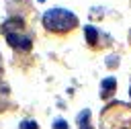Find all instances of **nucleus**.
Masks as SVG:
<instances>
[{
    "label": "nucleus",
    "instance_id": "nucleus-7",
    "mask_svg": "<svg viewBox=\"0 0 131 129\" xmlns=\"http://www.w3.org/2000/svg\"><path fill=\"white\" fill-rule=\"evenodd\" d=\"M84 33H86L88 45H96V41H98V31H96L92 25H88V27H84Z\"/></svg>",
    "mask_w": 131,
    "mask_h": 129
},
{
    "label": "nucleus",
    "instance_id": "nucleus-9",
    "mask_svg": "<svg viewBox=\"0 0 131 129\" xmlns=\"http://www.w3.org/2000/svg\"><path fill=\"white\" fill-rule=\"evenodd\" d=\"M53 129H68V123H66L63 119H55V123H53Z\"/></svg>",
    "mask_w": 131,
    "mask_h": 129
},
{
    "label": "nucleus",
    "instance_id": "nucleus-4",
    "mask_svg": "<svg viewBox=\"0 0 131 129\" xmlns=\"http://www.w3.org/2000/svg\"><path fill=\"white\" fill-rule=\"evenodd\" d=\"M23 29H25V20H23L20 16H12V18H8V20L2 23L4 35H6V33H14V31H23Z\"/></svg>",
    "mask_w": 131,
    "mask_h": 129
},
{
    "label": "nucleus",
    "instance_id": "nucleus-11",
    "mask_svg": "<svg viewBox=\"0 0 131 129\" xmlns=\"http://www.w3.org/2000/svg\"><path fill=\"white\" fill-rule=\"evenodd\" d=\"M129 41H131V33H129Z\"/></svg>",
    "mask_w": 131,
    "mask_h": 129
},
{
    "label": "nucleus",
    "instance_id": "nucleus-3",
    "mask_svg": "<svg viewBox=\"0 0 131 129\" xmlns=\"http://www.w3.org/2000/svg\"><path fill=\"white\" fill-rule=\"evenodd\" d=\"M6 43L18 51H29L33 47V39L29 35H20V33H6Z\"/></svg>",
    "mask_w": 131,
    "mask_h": 129
},
{
    "label": "nucleus",
    "instance_id": "nucleus-5",
    "mask_svg": "<svg viewBox=\"0 0 131 129\" xmlns=\"http://www.w3.org/2000/svg\"><path fill=\"white\" fill-rule=\"evenodd\" d=\"M115 90H117V80L115 78H104L100 82V96L102 98H108Z\"/></svg>",
    "mask_w": 131,
    "mask_h": 129
},
{
    "label": "nucleus",
    "instance_id": "nucleus-2",
    "mask_svg": "<svg viewBox=\"0 0 131 129\" xmlns=\"http://www.w3.org/2000/svg\"><path fill=\"white\" fill-rule=\"evenodd\" d=\"M41 23L51 33H66L78 27V16L66 8H51V10H45Z\"/></svg>",
    "mask_w": 131,
    "mask_h": 129
},
{
    "label": "nucleus",
    "instance_id": "nucleus-6",
    "mask_svg": "<svg viewBox=\"0 0 131 129\" xmlns=\"http://www.w3.org/2000/svg\"><path fill=\"white\" fill-rule=\"evenodd\" d=\"M78 129H94L92 125H90V111L88 109H82L80 113H78Z\"/></svg>",
    "mask_w": 131,
    "mask_h": 129
},
{
    "label": "nucleus",
    "instance_id": "nucleus-8",
    "mask_svg": "<svg viewBox=\"0 0 131 129\" xmlns=\"http://www.w3.org/2000/svg\"><path fill=\"white\" fill-rule=\"evenodd\" d=\"M20 129H39V125H37V121L27 119V121H23V123H20Z\"/></svg>",
    "mask_w": 131,
    "mask_h": 129
},
{
    "label": "nucleus",
    "instance_id": "nucleus-10",
    "mask_svg": "<svg viewBox=\"0 0 131 129\" xmlns=\"http://www.w3.org/2000/svg\"><path fill=\"white\" fill-rule=\"evenodd\" d=\"M129 96H131V86H129Z\"/></svg>",
    "mask_w": 131,
    "mask_h": 129
},
{
    "label": "nucleus",
    "instance_id": "nucleus-1",
    "mask_svg": "<svg viewBox=\"0 0 131 129\" xmlns=\"http://www.w3.org/2000/svg\"><path fill=\"white\" fill-rule=\"evenodd\" d=\"M102 129H131V104L115 100L104 106L100 113Z\"/></svg>",
    "mask_w": 131,
    "mask_h": 129
}]
</instances>
